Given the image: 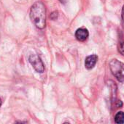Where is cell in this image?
Segmentation results:
<instances>
[{"mask_svg":"<svg viewBox=\"0 0 124 124\" xmlns=\"http://www.w3.org/2000/svg\"><path fill=\"white\" fill-rule=\"evenodd\" d=\"M29 16L32 23L37 28H45L46 25V8L42 2L37 1L31 6Z\"/></svg>","mask_w":124,"mask_h":124,"instance_id":"cell-1","label":"cell"},{"mask_svg":"<svg viewBox=\"0 0 124 124\" xmlns=\"http://www.w3.org/2000/svg\"><path fill=\"white\" fill-rule=\"evenodd\" d=\"M110 68L113 75L120 82H124V64L116 59H113L110 62Z\"/></svg>","mask_w":124,"mask_h":124,"instance_id":"cell-2","label":"cell"},{"mask_svg":"<svg viewBox=\"0 0 124 124\" xmlns=\"http://www.w3.org/2000/svg\"><path fill=\"white\" fill-rule=\"evenodd\" d=\"M29 62L32 65L34 69L38 73H43L45 70V66L41 58L37 54H31L29 57Z\"/></svg>","mask_w":124,"mask_h":124,"instance_id":"cell-3","label":"cell"},{"mask_svg":"<svg viewBox=\"0 0 124 124\" xmlns=\"http://www.w3.org/2000/svg\"><path fill=\"white\" fill-rule=\"evenodd\" d=\"M89 36L88 29L85 28H80L75 32V37L79 41H85Z\"/></svg>","mask_w":124,"mask_h":124,"instance_id":"cell-4","label":"cell"},{"mask_svg":"<svg viewBox=\"0 0 124 124\" xmlns=\"http://www.w3.org/2000/svg\"><path fill=\"white\" fill-rule=\"evenodd\" d=\"M97 60H98V57L96 54L88 56L85 60V67L88 70L94 68L97 62Z\"/></svg>","mask_w":124,"mask_h":124,"instance_id":"cell-5","label":"cell"},{"mask_svg":"<svg viewBox=\"0 0 124 124\" xmlns=\"http://www.w3.org/2000/svg\"><path fill=\"white\" fill-rule=\"evenodd\" d=\"M115 122L118 124H124V113L119 111L116 113L115 116Z\"/></svg>","mask_w":124,"mask_h":124,"instance_id":"cell-6","label":"cell"},{"mask_svg":"<svg viewBox=\"0 0 124 124\" xmlns=\"http://www.w3.org/2000/svg\"><path fill=\"white\" fill-rule=\"evenodd\" d=\"M118 52L124 56V41L120 43L119 46H118Z\"/></svg>","mask_w":124,"mask_h":124,"instance_id":"cell-7","label":"cell"},{"mask_svg":"<svg viewBox=\"0 0 124 124\" xmlns=\"http://www.w3.org/2000/svg\"><path fill=\"white\" fill-rule=\"evenodd\" d=\"M58 12L57 11H55V12H53L50 15V18L53 20H56L58 18Z\"/></svg>","mask_w":124,"mask_h":124,"instance_id":"cell-8","label":"cell"},{"mask_svg":"<svg viewBox=\"0 0 124 124\" xmlns=\"http://www.w3.org/2000/svg\"><path fill=\"white\" fill-rule=\"evenodd\" d=\"M122 19H123V20H124V5L123 6V8H122Z\"/></svg>","mask_w":124,"mask_h":124,"instance_id":"cell-9","label":"cell"},{"mask_svg":"<svg viewBox=\"0 0 124 124\" xmlns=\"http://www.w3.org/2000/svg\"><path fill=\"white\" fill-rule=\"evenodd\" d=\"M59 1L62 4H66L68 1V0H59Z\"/></svg>","mask_w":124,"mask_h":124,"instance_id":"cell-10","label":"cell"},{"mask_svg":"<svg viewBox=\"0 0 124 124\" xmlns=\"http://www.w3.org/2000/svg\"><path fill=\"white\" fill-rule=\"evenodd\" d=\"M1 104H2V101H1V98H0V107L1 106Z\"/></svg>","mask_w":124,"mask_h":124,"instance_id":"cell-11","label":"cell"}]
</instances>
